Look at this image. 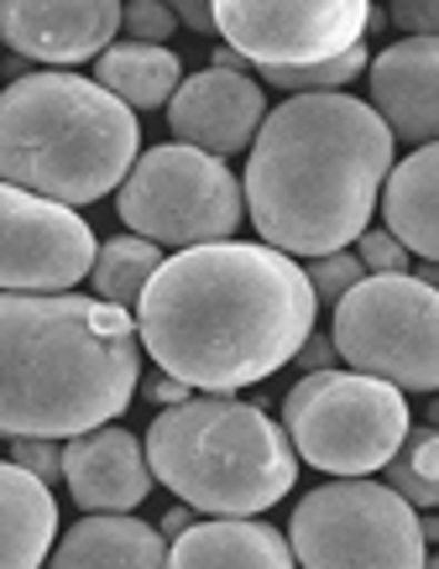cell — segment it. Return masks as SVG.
Wrapping results in <instances>:
<instances>
[{
  "label": "cell",
  "mask_w": 439,
  "mask_h": 569,
  "mask_svg": "<svg viewBox=\"0 0 439 569\" xmlns=\"http://www.w3.org/2000/svg\"><path fill=\"white\" fill-rule=\"evenodd\" d=\"M319 293L309 272L272 246L220 241L162 261L141 298V350L168 377L236 392L267 381L315 340Z\"/></svg>",
  "instance_id": "6da1fadb"
},
{
  "label": "cell",
  "mask_w": 439,
  "mask_h": 569,
  "mask_svg": "<svg viewBox=\"0 0 439 569\" xmlns=\"http://www.w3.org/2000/svg\"><path fill=\"white\" fill-rule=\"evenodd\" d=\"M392 131L351 94H293L267 116L247 157L251 224L282 257H340L361 241L392 178Z\"/></svg>",
  "instance_id": "7a4b0ae2"
},
{
  "label": "cell",
  "mask_w": 439,
  "mask_h": 569,
  "mask_svg": "<svg viewBox=\"0 0 439 569\" xmlns=\"http://www.w3.org/2000/svg\"><path fill=\"white\" fill-rule=\"evenodd\" d=\"M137 319L106 298H0V429L79 439L110 429L141 381Z\"/></svg>",
  "instance_id": "3957f363"
},
{
  "label": "cell",
  "mask_w": 439,
  "mask_h": 569,
  "mask_svg": "<svg viewBox=\"0 0 439 569\" xmlns=\"http://www.w3.org/2000/svg\"><path fill=\"white\" fill-rule=\"evenodd\" d=\"M141 162L131 104L79 73H27L0 94V178L53 204H94Z\"/></svg>",
  "instance_id": "277c9868"
},
{
  "label": "cell",
  "mask_w": 439,
  "mask_h": 569,
  "mask_svg": "<svg viewBox=\"0 0 439 569\" xmlns=\"http://www.w3.org/2000/svg\"><path fill=\"white\" fill-rule=\"evenodd\" d=\"M147 460L158 481L204 518H257L278 507L299 476L288 429L236 397H193L162 408L147 429Z\"/></svg>",
  "instance_id": "5b68a950"
},
{
  "label": "cell",
  "mask_w": 439,
  "mask_h": 569,
  "mask_svg": "<svg viewBox=\"0 0 439 569\" xmlns=\"http://www.w3.org/2000/svg\"><path fill=\"white\" fill-rule=\"evenodd\" d=\"M288 439L325 476L361 481L371 470H387L413 433L408 402L392 381L361 377V371H315L282 397Z\"/></svg>",
  "instance_id": "8992f818"
},
{
  "label": "cell",
  "mask_w": 439,
  "mask_h": 569,
  "mask_svg": "<svg viewBox=\"0 0 439 569\" xmlns=\"http://www.w3.org/2000/svg\"><path fill=\"white\" fill-rule=\"evenodd\" d=\"M288 543L299 553V569H423L429 565V538H423L419 507L403 501L387 481L315 486L293 507Z\"/></svg>",
  "instance_id": "52a82bcc"
},
{
  "label": "cell",
  "mask_w": 439,
  "mask_h": 569,
  "mask_svg": "<svg viewBox=\"0 0 439 569\" xmlns=\"http://www.w3.org/2000/svg\"><path fill=\"white\" fill-rule=\"evenodd\" d=\"M116 209L141 241L199 251V246H220L226 236H236V224L247 214V189L236 183V173L220 157L193 152L183 141L173 147L162 141L152 152H141Z\"/></svg>",
  "instance_id": "ba28073f"
},
{
  "label": "cell",
  "mask_w": 439,
  "mask_h": 569,
  "mask_svg": "<svg viewBox=\"0 0 439 569\" xmlns=\"http://www.w3.org/2000/svg\"><path fill=\"white\" fill-rule=\"evenodd\" d=\"M330 340L361 377L392 381L398 392H439V288L419 277H367L335 303Z\"/></svg>",
  "instance_id": "9c48e42d"
},
{
  "label": "cell",
  "mask_w": 439,
  "mask_h": 569,
  "mask_svg": "<svg viewBox=\"0 0 439 569\" xmlns=\"http://www.w3.org/2000/svg\"><path fill=\"white\" fill-rule=\"evenodd\" d=\"M220 37L262 73L272 69H319L346 52L367 48L371 11L367 0H220Z\"/></svg>",
  "instance_id": "30bf717a"
},
{
  "label": "cell",
  "mask_w": 439,
  "mask_h": 569,
  "mask_svg": "<svg viewBox=\"0 0 439 569\" xmlns=\"http://www.w3.org/2000/svg\"><path fill=\"white\" fill-rule=\"evenodd\" d=\"M0 230H6V246H0L6 293L53 298L94 277L100 246H94V230L84 224V214H73L69 204H53V199H37V193L6 183L0 189Z\"/></svg>",
  "instance_id": "8fae6325"
},
{
  "label": "cell",
  "mask_w": 439,
  "mask_h": 569,
  "mask_svg": "<svg viewBox=\"0 0 439 569\" xmlns=\"http://www.w3.org/2000/svg\"><path fill=\"white\" fill-rule=\"evenodd\" d=\"M267 100L251 73H226V69H199L183 79V89L168 104V126L173 137L193 152H210L226 162V152H247L257 147L267 126Z\"/></svg>",
  "instance_id": "7c38bea8"
},
{
  "label": "cell",
  "mask_w": 439,
  "mask_h": 569,
  "mask_svg": "<svg viewBox=\"0 0 439 569\" xmlns=\"http://www.w3.org/2000/svg\"><path fill=\"white\" fill-rule=\"evenodd\" d=\"M126 11L116 0H69V6H27L11 0L0 6V32L11 42V52L37 58V63H84V58H106L121 32Z\"/></svg>",
  "instance_id": "4fadbf2b"
},
{
  "label": "cell",
  "mask_w": 439,
  "mask_h": 569,
  "mask_svg": "<svg viewBox=\"0 0 439 569\" xmlns=\"http://www.w3.org/2000/svg\"><path fill=\"white\" fill-rule=\"evenodd\" d=\"M152 460H147V445L131 439L126 429H94L79 433L73 445H63V486L73 491V501L84 507L89 518L94 512H137L147 491H152Z\"/></svg>",
  "instance_id": "5bb4252c"
},
{
  "label": "cell",
  "mask_w": 439,
  "mask_h": 569,
  "mask_svg": "<svg viewBox=\"0 0 439 569\" xmlns=\"http://www.w3.org/2000/svg\"><path fill=\"white\" fill-rule=\"evenodd\" d=\"M371 104L387 131L413 147L439 141V37H403L371 63Z\"/></svg>",
  "instance_id": "9a60e30c"
},
{
  "label": "cell",
  "mask_w": 439,
  "mask_h": 569,
  "mask_svg": "<svg viewBox=\"0 0 439 569\" xmlns=\"http://www.w3.org/2000/svg\"><path fill=\"white\" fill-rule=\"evenodd\" d=\"M53 569H173L162 528H147L131 512H94L63 533Z\"/></svg>",
  "instance_id": "2e32d148"
},
{
  "label": "cell",
  "mask_w": 439,
  "mask_h": 569,
  "mask_svg": "<svg viewBox=\"0 0 439 569\" xmlns=\"http://www.w3.org/2000/svg\"><path fill=\"white\" fill-rule=\"evenodd\" d=\"M293 543L251 518H204L173 543V569H293Z\"/></svg>",
  "instance_id": "e0dca14e"
},
{
  "label": "cell",
  "mask_w": 439,
  "mask_h": 569,
  "mask_svg": "<svg viewBox=\"0 0 439 569\" xmlns=\"http://www.w3.org/2000/svg\"><path fill=\"white\" fill-rule=\"evenodd\" d=\"M387 230L419 261H439V141L408 152L382 193Z\"/></svg>",
  "instance_id": "ac0fdd59"
},
{
  "label": "cell",
  "mask_w": 439,
  "mask_h": 569,
  "mask_svg": "<svg viewBox=\"0 0 439 569\" xmlns=\"http://www.w3.org/2000/svg\"><path fill=\"white\" fill-rule=\"evenodd\" d=\"M0 507H6V565L0 569H42V553L58 538V501L48 481L21 466H6Z\"/></svg>",
  "instance_id": "d6986e66"
},
{
  "label": "cell",
  "mask_w": 439,
  "mask_h": 569,
  "mask_svg": "<svg viewBox=\"0 0 439 569\" xmlns=\"http://www.w3.org/2000/svg\"><path fill=\"white\" fill-rule=\"evenodd\" d=\"M94 84H106L126 104L152 110V104H173V94L183 89V63L173 48H147L126 37L94 63Z\"/></svg>",
  "instance_id": "ffe728a7"
},
{
  "label": "cell",
  "mask_w": 439,
  "mask_h": 569,
  "mask_svg": "<svg viewBox=\"0 0 439 569\" xmlns=\"http://www.w3.org/2000/svg\"><path fill=\"white\" fill-rule=\"evenodd\" d=\"M162 272V251L152 241H141V236H121V241L100 246V261H94V293L106 298V303H116V309H131L141 298H147V288H152V277Z\"/></svg>",
  "instance_id": "44dd1931"
},
{
  "label": "cell",
  "mask_w": 439,
  "mask_h": 569,
  "mask_svg": "<svg viewBox=\"0 0 439 569\" xmlns=\"http://www.w3.org/2000/svg\"><path fill=\"white\" fill-rule=\"evenodd\" d=\"M382 481L403 501H413L419 512H439V429L435 423H419V429L408 433V445L382 470Z\"/></svg>",
  "instance_id": "7402d4cb"
},
{
  "label": "cell",
  "mask_w": 439,
  "mask_h": 569,
  "mask_svg": "<svg viewBox=\"0 0 439 569\" xmlns=\"http://www.w3.org/2000/svg\"><path fill=\"white\" fill-rule=\"evenodd\" d=\"M309 272V282H315L319 303H346V298L367 282V267H361V257H351V251H340V257H319L303 267Z\"/></svg>",
  "instance_id": "603a6c76"
},
{
  "label": "cell",
  "mask_w": 439,
  "mask_h": 569,
  "mask_svg": "<svg viewBox=\"0 0 439 569\" xmlns=\"http://www.w3.org/2000/svg\"><path fill=\"white\" fill-rule=\"evenodd\" d=\"M178 32V11L162 0H131L126 6V37L147 42V48H168V37Z\"/></svg>",
  "instance_id": "cb8c5ba5"
},
{
  "label": "cell",
  "mask_w": 439,
  "mask_h": 569,
  "mask_svg": "<svg viewBox=\"0 0 439 569\" xmlns=\"http://www.w3.org/2000/svg\"><path fill=\"white\" fill-rule=\"evenodd\" d=\"M356 257H361V267H367L371 277H398V272H408V251L392 230H367L361 241H356Z\"/></svg>",
  "instance_id": "d4e9b609"
},
{
  "label": "cell",
  "mask_w": 439,
  "mask_h": 569,
  "mask_svg": "<svg viewBox=\"0 0 439 569\" xmlns=\"http://www.w3.org/2000/svg\"><path fill=\"white\" fill-rule=\"evenodd\" d=\"M11 466L32 470L42 481H63V449L53 439H11Z\"/></svg>",
  "instance_id": "484cf974"
},
{
  "label": "cell",
  "mask_w": 439,
  "mask_h": 569,
  "mask_svg": "<svg viewBox=\"0 0 439 569\" xmlns=\"http://www.w3.org/2000/svg\"><path fill=\"white\" fill-rule=\"evenodd\" d=\"M387 17L398 21L408 37H439V0H398Z\"/></svg>",
  "instance_id": "4316f807"
},
{
  "label": "cell",
  "mask_w": 439,
  "mask_h": 569,
  "mask_svg": "<svg viewBox=\"0 0 439 569\" xmlns=\"http://www.w3.org/2000/svg\"><path fill=\"white\" fill-rule=\"evenodd\" d=\"M178 11V21L189 27V32H220V17H214V6H204V0H183V6H173Z\"/></svg>",
  "instance_id": "83f0119b"
},
{
  "label": "cell",
  "mask_w": 439,
  "mask_h": 569,
  "mask_svg": "<svg viewBox=\"0 0 439 569\" xmlns=\"http://www.w3.org/2000/svg\"><path fill=\"white\" fill-rule=\"evenodd\" d=\"M147 392H152V402H168V408H178V402H193V387H189V381L168 377V371H162V377L152 381Z\"/></svg>",
  "instance_id": "f1b7e54d"
},
{
  "label": "cell",
  "mask_w": 439,
  "mask_h": 569,
  "mask_svg": "<svg viewBox=\"0 0 439 569\" xmlns=\"http://www.w3.org/2000/svg\"><path fill=\"white\" fill-rule=\"evenodd\" d=\"M330 361H335V340H330V335H315V340L299 350V366H309V377H315V371H330Z\"/></svg>",
  "instance_id": "f546056e"
},
{
  "label": "cell",
  "mask_w": 439,
  "mask_h": 569,
  "mask_svg": "<svg viewBox=\"0 0 439 569\" xmlns=\"http://www.w3.org/2000/svg\"><path fill=\"white\" fill-rule=\"evenodd\" d=\"M158 528H162V538H173V543H178V538L193 528V507H173V512H168Z\"/></svg>",
  "instance_id": "4dcf8cb0"
},
{
  "label": "cell",
  "mask_w": 439,
  "mask_h": 569,
  "mask_svg": "<svg viewBox=\"0 0 439 569\" xmlns=\"http://www.w3.org/2000/svg\"><path fill=\"white\" fill-rule=\"evenodd\" d=\"M423 538H429V543H439V512H429V518H423Z\"/></svg>",
  "instance_id": "1f68e13d"
},
{
  "label": "cell",
  "mask_w": 439,
  "mask_h": 569,
  "mask_svg": "<svg viewBox=\"0 0 439 569\" xmlns=\"http://www.w3.org/2000/svg\"><path fill=\"white\" fill-rule=\"evenodd\" d=\"M429 423H435V429H439V397H435V402H429Z\"/></svg>",
  "instance_id": "d6a6232c"
},
{
  "label": "cell",
  "mask_w": 439,
  "mask_h": 569,
  "mask_svg": "<svg viewBox=\"0 0 439 569\" xmlns=\"http://www.w3.org/2000/svg\"><path fill=\"white\" fill-rule=\"evenodd\" d=\"M423 569H439V553H429V565H423Z\"/></svg>",
  "instance_id": "836d02e7"
}]
</instances>
